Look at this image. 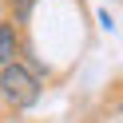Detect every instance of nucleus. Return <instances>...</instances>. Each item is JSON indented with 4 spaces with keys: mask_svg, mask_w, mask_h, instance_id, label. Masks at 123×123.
Here are the masks:
<instances>
[{
    "mask_svg": "<svg viewBox=\"0 0 123 123\" xmlns=\"http://www.w3.org/2000/svg\"><path fill=\"white\" fill-rule=\"evenodd\" d=\"M0 95L8 99L12 107H32L36 99H40V80H36L28 68L8 64V68H0Z\"/></svg>",
    "mask_w": 123,
    "mask_h": 123,
    "instance_id": "nucleus-1",
    "label": "nucleus"
},
{
    "mask_svg": "<svg viewBox=\"0 0 123 123\" xmlns=\"http://www.w3.org/2000/svg\"><path fill=\"white\" fill-rule=\"evenodd\" d=\"M8 4L16 8V16H20V20H28V12H32V4H36V0H8Z\"/></svg>",
    "mask_w": 123,
    "mask_h": 123,
    "instance_id": "nucleus-3",
    "label": "nucleus"
},
{
    "mask_svg": "<svg viewBox=\"0 0 123 123\" xmlns=\"http://www.w3.org/2000/svg\"><path fill=\"white\" fill-rule=\"evenodd\" d=\"M16 48H20V40H16V28H12V24H0V68L16 64Z\"/></svg>",
    "mask_w": 123,
    "mask_h": 123,
    "instance_id": "nucleus-2",
    "label": "nucleus"
}]
</instances>
